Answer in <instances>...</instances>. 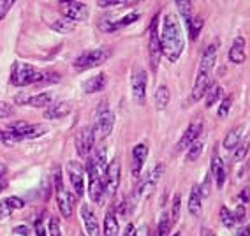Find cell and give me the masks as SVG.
I'll return each instance as SVG.
<instances>
[{
  "mask_svg": "<svg viewBox=\"0 0 250 236\" xmlns=\"http://www.w3.org/2000/svg\"><path fill=\"white\" fill-rule=\"evenodd\" d=\"M159 37H161L162 53L167 57L169 62H176L183 51V34L174 14H166L164 25H162V36Z\"/></svg>",
  "mask_w": 250,
  "mask_h": 236,
  "instance_id": "1",
  "label": "cell"
},
{
  "mask_svg": "<svg viewBox=\"0 0 250 236\" xmlns=\"http://www.w3.org/2000/svg\"><path fill=\"white\" fill-rule=\"evenodd\" d=\"M217 43L210 44L205 49L201 58V64H199V71H197L196 83H194L192 90V101H199L203 95L206 94V88L210 85V72L215 65V60H217Z\"/></svg>",
  "mask_w": 250,
  "mask_h": 236,
  "instance_id": "2",
  "label": "cell"
},
{
  "mask_svg": "<svg viewBox=\"0 0 250 236\" xmlns=\"http://www.w3.org/2000/svg\"><path fill=\"white\" fill-rule=\"evenodd\" d=\"M44 78V72L37 71L36 67H32L30 64L14 62L13 71H11V83L14 86H27L32 85V83H42Z\"/></svg>",
  "mask_w": 250,
  "mask_h": 236,
  "instance_id": "3",
  "label": "cell"
},
{
  "mask_svg": "<svg viewBox=\"0 0 250 236\" xmlns=\"http://www.w3.org/2000/svg\"><path fill=\"white\" fill-rule=\"evenodd\" d=\"M113 125H115V115L109 111L106 101H103V103L99 104L97 113H95V122H94V125H92L94 134L103 139L107 138L113 130Z\"/></svg>",
  "mask_w": 250,
  "mask_h": 236,
  "instance_id": "4",
  "label": "cell"
},
{
  "mask_svg": "<svg viewBox=\"0 0 250 236\" xmlns=\"http://www.w3.org/2000/svg\"><path fill=\"white\" fill-rule=\"evenodd\" d=\"M109 57H111V49L109 48L90 49V51H86V53H83L81 57L76 58L74 67H76V71H86V69H92V67L104 64Z\"/></svg>",
  "mask_w": 250,
  "mask_h": 236,
  "instance_id": "5",
  "label": "cell"
},
{
  "mask_svg": "<svg viewBox=\"0 0 250 236\" xmlns=\"http://www.w3.org/2000/svg\"><path fill=\"white\" fill-rule=\"evenodd\" d=\"M55 189H57V203H58V210L62 217L69 218L72 215V208H74V197L69 191H65L62 182V174H60V170L55 174Z\"/></svg>",
  "mask_w": 250,
  "mask_h": 236,
  "instance_id": "6",
  "label": "cell"
},
{
  "mask_svg": "<svg viewBox=\"0 0 250 236\" xmlns=\"http://www.w3.org/2000/svg\"><path fill=\"white\" fill-rule=\"evenodd\" d=\"M60 13L63 14V18L74 21H83L88 18V5L83 2H60L58 4Z\"/></svg>",
  "mask_w": 250,
  "mask_h": 236,
  "instance_id": "7",
  "label": "cell"
},
{
  "mask_svg": "<svg viewBox=\"0 0 250 236\" xmlns=\"http://www.w3.org/2000/svg\"><path fill=\"white\" fill-rule=\"evenodd\" d=\"M67 173H69V180H71L72 191L78 197H81L85 194V170L83 166L76 161H71L67 164Z\"/></svg>",
  "mask_w": 250,
  "mask_h": 236,
  "instance_id": "8",
  "label": "cell"
},
{
  "mask_svg": "<svg viewBox=\"0 0 250 236\" xmlns=\"http://www.w3.org/2000/svg\"><path fill=\"white\" fill-rule=\"evenodd\" d=\"M157 25V16L152 21V28H150V43H148V53H150V67L152 71L155 72L159 69V62H161V55H162V48H161V37L155 30Z\"/></svg>",
  "mask_w": 250,
  "mask_h": 236,
  "instance_id": "9",
  "label": "cell"
},
{
  "mask_svg": "<svg viewBox=\"0 0 250 236\" xmlns=\"http://www.w3.org/2000/svg\"><path fill=\"white\" fill-rule=\"evenodd\" d=\"M130 85H132V95H134L136 103L143 104L145 97H146V72L143 69H139V67L134 69Z\"/></svg>",
  "mask_w": 250,
  "mask_h": 236,
  "instance_id": "10",
  "label": "cell"
},
{
  "mask_svg": "<svg viewBox=\"0 0 250 236\" xmlns=\"http://www.w3.org/2000/svg\"><path fill=\"white\" fill-rule=\"evenodd\" d=\"M94 143H95V134L92 127H83L76 134V148L81 157L90 155V151L94 148Z\"/></svg>",
  "mask_w": 250,
  "mask_h": 236,
  "instance_id": "11",
  "label": "cell"
},
{
  "mask_svg": "<svg viewBox=\"0 0 250 236\" xmlns=\"http://www.w3.org/2000/svg\"><path fill=\"white\" fill-rule=\"evenodd\" d=\"M201 130H203V122L201 120L192 122V124L188 125V129L183 132L182 138H180L178 145H176V151H183L185 148L190 147L194 141H197V139H199V134H201Z\"/></svg>",
  "mask_w": 250,
  "mask_h": 236,
  "instance_id": "12",
  "label": "cell"
},
{
  "mask_svg": "<svg viewBox=\"0 0 250 236\" xmlns=\"http://www.w3.org/2000/svg\"><path fill=\"white\" fill-rule=\"evenodd\" d=\"M120 170L122 168H120V161H118V159H115V161H111L107 164L106 182H104L107 192H115L116 189H118V185H120Z\"/></svg>",
  "mask_w": 250,
  "mask_h": 236,
  "instance_id": "13",
  "label": "cell"
},
{
  "mask_svg": "<svg viewBox=\"0 0 250 236\" xmlns=\"http://www.w3.org/2000/svg\"><path fill=\"white\" fill-rule=\"evenodd\" d=\"M81 218H83V226H85L88 236H99V220L94 210L88 205L81 206Z\"/></svg>",
  "mask_w": 250,
  "mask_h": 236,
  "instance_id": "14",
  "label": "cell"
},
{
  "mask_svg": "<svg viewBox=\"0 0 250 236\" xmlns=\"http://www.w3.org/2000/svg\"><path fill=\"white\" fill-rule=\"evenodd\" d=\"M148 157V145L146 143H139L132 148V174L139 176L141 170H143V164Z\"/></svg>",
  "mask_w": 250,
  "mask_h": 236,
  "instance_id": "15",
  "label": "cell"
},
{
  "mask_svg": "<svg viewBox=\"0 0 250 236\" xmlns=\"http://www.w3.org/2000/svg\"><path fill=\"white\" fill-rule=\"evenodd\" d=\"M211 174L217 182V187L222 189L224 182H226V166H224L222 159L219 157L217 151H213V155H211Z\"/></svg>",
  "mask_w": 250,
  "mask_h": 236,
  "instance_id": "16",
  "label": "cell"
},
{
  "mask_svg": "<svg viewBox=\"0 0 250 236\" xmlns=\"http://www.w3.org/2000/svg\"><path fill=\"white\" fill-rule=\"evenodd\" d=\"M71 113V104L69 103H57L53 106H48V109L44 111L46 120H60L63 116H67Z\"/></svg>",
  "mask_w": 250,
  "mask_h": 236,
  "instance_id": "17",
  "label": "cell"
},
{
  "mask_svg": "<svg viewBox=\"0 0 250 236\" xmlns=\"http://www.w3.org/2000/svg\"><path fill=\"white\" fill-rule=\"evenodd\" d=\"M245 58H247L245 39H243V37H236L231 46V51H229V60H231L232 64H243Z\"/></svg>",
  "mask_w": 250,
  "mask_h": 236,
  "instance_id": "18",
  "label": "cell"
},
{
  "mask_svg": "<svg viewBox=\"0 0 250 236\" xmlns=\"http://www.w3.org/2000/svg\"><path fill=\"white\" fill-rule=\"evenodd\" d=\"M104 236H118V220H116V205L107 210L104 217Z\"/></svg>",
  "mask_w": 250,
  "mask_h": 236,
  "instance_id": "19",
  "label": "cell"
},
{
  "mask_svg": "<svg viewBox=\"0 0 250 236\" xmlns=\"http://www.w3.org/2000/svg\"><path fill=\"white\" fill-rule=\"evenodd\" d=\"M106 83H107L106 74H104V72H101V74L94 76V78H90L85 85H83V90H85V94H97V92H101V90L106 86Z\"/></svg>",
  "mask_w": 250,
  "mask_h": 236,
  "instance_id": "20",
  "label": "cell"
},
{
  "mask_svg": "<svg viewBox=\"0 0 250 236\" xmlns=\"http://www.w3.org/2000/svg\"><path fill=\"white\" fill-rule=\"evenodd\" d=\"M188 212L194 217H199V214H201V192H199L197 185H194L190 196H188Z\"/></svg>",
  "mask_w": 250,
  "mask_h": 236,
  "instance_id": "21",
  "label": "cell"
},
{
  "mask_svg": "<svg viewBox=\"0 0 250 236\" xmlns=\"http://www.w3.org/2000/svg\"><path fill=\"white\" fill-rule=\"evenodd\" d=\"M241 134H243V125H238V127L229 130V134L224 139V148L226 150H234L241 141Z\"/></svg>",
  "mask_w": 250,
  "mask_h": 236,
  "instance_id": "22",
  "label": "cell"
},
{
  "mask_svg": "<svg viewBox=\"0 0 250 236\" xmlns=\"http://www.w3.org/2000/svg\"><path fill=\"white\" fill-rule=\"evenodd\" d=\"M167 103H169V90L166 85H161L155 90V107L159 111H162V109H166Z\"/></svg>",
  "mask_w": 250,
  "mask_h": 236,
  "instance_id": "23",
  "label": "cell"
},
{
  "mask_svg": "<svg viewBox=\"0 0 250 236\" xmlns=\"http://www.w3.org/2000/svg\"><path fill=\"white\" fill-rule=\"evenodd\" d=\"M88 161L92 162V164H94L95 168H97L99 173H101V171H104L107 168V162H106V148H104V147H99L97 151H95L94 155L90 157Z\"/></svg>",
  "mask_w": 250,
  "mask_h": 236,
  "instance_id": "24",
  "label": "cell"
},
{
  "mask_svg": "<svg viewBox=\"0 0 250 236\" xmlns=\"http://www.w3.org/2000/svg\"><path fill=\"white\" fill-rule=\"evenodd\" d=\"M220 94H222V90L217 83H210L208 88H206V107H211L217 101H219Z\"/></svg>",
  "mask_w": 250,
  "mask_h": 236,
  "instance_id": "25",
  "label": "cell"
},
{
  "mask_svg": "<svg viewBox=\"0 0 250 236\" xmlns=\"http://www.w3.org/2000/svg\"><path fill=\"white\" fill-rule=\"evenodd\" d=\"M51 28L60 32V34H71V32L74 30V23L67 18H60V20L51 21Z\"/></svg>",
  "mask_w": 250,
  "mask_h": 236,
  "instance_id": "26",
  "label": "cell"
},
{
  "mask_svg": "<svg viewBox=\"0 0 250 236\" xmlns=\"http://www.w3.org/2000/svg\"><path fill=\"white\" fill-rule=\"evenodd\" d=\"M49 103H51V94H49V92H42V94L32 95L30 101H28V106L44 107V106H49Z\"/></svg>",
  "mask_w": 250,
  "mask_h": 236,
  "instance_id": "27",
  "label": "cell"
},
{
  "mask_svg": "<svg viewBox=\"0 0 250 236\" xmlns=\"http://www.w3.org/2000/svg\"><path fill=\"white\" fill-rule=\"evenodd\" d=\"M203 139H197V141H194L190 147L187 148V161L188 162H194L199 159V155L203 153Z\"/></svg>",
  "mask_w": 250,
  "mask_h": 236,
  "instance_id": "28",
  "label": "cell"
},
{
  "mask_svg": "<svg viewBox=\"0 0 250 236\" xmlns=\"http://www.w3.org/2000/svg\"><path fill=\"white\" fill-rule=\"evenodd\" d=\"M176 7H178L182 18L185 20V23H188L192 20V4L188 0H176Z\"/></svg>",
  "mask_w": 250,
  "mask_h": 236,
  "instance_id": "29",
  "label": "cell"
},
{
  "mask_svg": "<svg viewBox=\"0 0 250 236\" xmlns=\"http://www.w3.org/2000/svg\"><path fill=\"white\" fill-rule=\"evenodd\" d=\"M180 210H182V194H174L173 197V205H171V215H169V220H171V226H173L180 217Z\"/></svg>",
  "mask_w": 250,
  "mask_h": 236,
  "instance_id": "30",
  "label": "cell"
},
{
  "mask_svg": "<svg viewBox=\"0 0 250 236\" xmlns=\"http://www.w3.org/2000/svg\"><path fill=\"white\" fill-rule=\"evenodd\" d=\"M138 18H139V14L138 13H132V14H129V16H124L120 21H113L111 25L106 28V30H118V28L125 27V25H130V23H134Z\"/></svg>",
  "mask_w": 250,
  "mask_h": 236,
  "instance_id": "31",
  "label": "cell"
},
{
  "mask_svg": "<svg viewBox=\"0 0 250 236\" xmlns=\"http://www.w3.org/2000/svg\"><path fill=\"white\" fill-rule=\"evenodd\" d=\"M187 27H188V36H190V39L196 41L197 36H199V32H201V28H203V20L201 18H192L187 23Z\"/></svg>",
  "mask_w": 250,
  "mask_h": 236,
  "instance_id": "32",
  "label": "cell"
},
{
  "mask_svg": "<svg viewBox=\"0 0 250 236\" xmlns=\"http://www.w3.org/2000/svg\"><path fill=\"white\" fill-rule=\"evenodd\" d=\"M249 147H250V139H245V141L241 143V145H238L236 148H234V155H232V161L234 162H240L245 159L247 151H249Z\"/></svg>",
  "mask_w": 250,
  "mask_h": 236,
  "instance_id": "33",
  "label": "cell"
},
{
  "mask_svg": "<svg viewBox=\"0 0 250 236\" xmlns=\"http://www.w3.org/2000/svg\"><path fill=\"white\" fill-rule=\"evenodd\" d=\"M220 220H222V224L226 227H232L236 224L234 215H232L231 210H228V206H222V208H220Z\"/></svg>",
  "mask_w": 250,
  "mask_h": 236,
  "instance_id": "34",
  "label": "cell"
},
{
  "mask_svg": "<svg viewBox=\"0 0 250 236\" xmlns=\"http://www.w3.org/2000/svg\"><path fill=\"white\" fill-rule=\"evenodd\" d=\"M162 173H164V164H157L155 168L152 170V173H150L146 176V182L153 187V185H155V183L159 182V180H161Z\"/></svg>",
  "mask_w": 250,
  "mask_h": 236,
  "instance_id": "35",
  "label": "cell"
},
{
  "mask_svg": "<svg viewBox=\"0 0 250 236\" xmlns=\"http://www.w3.org/2000/svg\"><path fill=\"white\" fill-rule=\"evenodd\" d=\"M171 229V220H169V215L164 214L161 217V222H159V227H157V236H166L169 233Z\"/></svg>",
  "mask_w": 250,
  "mask_h": 236,
  "instance_id": "36",
  "label": "cell"
},
{
  "mask_svg": "<svg viewBox=\"0 0 250 236\" xmlns=\"http://www.w3.org/2000/svg\"><path fill=\"white\" fill-rule=\"evenodd\" d=\"M14 113H16L14 106H11L9 103H4V101H0V120L11 118V116H14Z\"/></svg>",
  "mask_w": 250,
  "mask_h": 236,
  "instance_id": "37",
  "label": "cell"
},
{
  "mask_svg": "<svg viewBox=\"0 0 250 236\" xmlns=\"http://www.w3.org/2000/svg\"><path fill=\"white\" fill-rule=\"evenodd\" d=\"M231 106H232V97L229 95V97L224 99L222 104H220V107H219V118H226V116L229 115V111H231Z\"/></svg>",
  "mask_w": 250,
  "mask_h": 236,
  "instance_id": "38",
  "label": "cell"
},
{
  "mask_svg": "<svg viewBox=\"0 0 250 236\" xmlns=\"http://www.w3.org/2000/svg\"><path fill=\"white\" fill-rule=\"evenodd\" d=\"M13 212H14V210L11 208V205L5 199L0 203V220H4V218L11 217V214H13Z\"/></svg>",
  "mask_w": 250,
  "mask_h": 236,
  "instance_id": "39",
  "label": "cell"
},
{
  "mask_svg": "<svg viewBox=\"0 0 250 236\" xmlns=\"http://www.w3.org/2000/svg\"><path fill=\"white\" fill-rule=\"evenodd\" d=\"M7 203L11 205V208L13 210H21L23 206H25V203H23V199L21 197H16V196H11V197H7Z\"/></svg>",
  "mask_w": 250,
  "mask_h": 236,
  "instance_id": "40",
  "label": "cell"
},
{
  "mask_svg": "<svg viewBox=\"0 0 250 236\" xmlns=\"http://www.w3.org/2000/svg\"><path fill=\"white\" fill-rule=\"evenodd\" d=\"M49 233H51V236H62V233H60V224H58V220L55 217L49 220Z\"/></svg>",
  "mask_w": 250,
  "mask_h": 236,
  "instance_id": "41",
  "label": "cell"
},
{
  "mask_svg": "<svg viewBox=\"0 0 250 236\" xmlns=\"http://www.w3.org/2000/svg\"><path fill=\"white\" fill-rule=\"evenodd\" d=\"M13 0H5V2H0V20L4 18L5 14L9 13V9L13 7Z\"/></svg>",
  "mask_w": 250,
  "mask_h": 236,
  "instance_id": "42",
  "label": "cell"
},
{
  "mask_svg": "<svg viewBox=\"0 0 250 236\" xmlns=\"http://www.w3.org/2000/svg\"><path fill=\"white\" fill-rule=\"evenodd\" d=\"M122 4H125V2H120V0H99L97 2L99 7H116Z\"/></svg>",
  "mask_w": 250,
  "mask_h": 236,
  "instance_id": "43",
  "label": "cell"
},
{
  "mask_svg": "<svg viewBox=\"0 0 250 236\" xmlns=\"http://www.w3.org/2000/svg\"><path fill=\"white\" fill-rule=\"evenodd\" d=\"M28 101H30V95L27 94H18L14 97V103L18 104V106H25V104H28Z\"/></svg>",
  "mask_w": 250,
  "mask_h": 236,
  "instance_id": "44",
  "label": "cell"
},
{
  "mask_svg": "<svg viewBox=\"0 0 250 236\" xmlns=\"http://www.w3.org/2000/svg\"><path fill=\"white\" fill-rule=\"evenodd\" d=\"M232 215H234V220H243V217H245V206L243 205H240L236 208V212H232Z\"/></svg>",
  "mask_w": 250,
  "mask_h": 236,
  "instance_id": "45",
  "label": "cell"
},
{
  "mask_svg": "<svg viewBox=\"0 0 250 236\" xmlns=\"http://www.w3.org/2000/svg\"><path fill=\"white\" fill-rule=\"evenodd\" d=\"M36 235L37 236H46V231H44V227H42V220H41V218H37L36 220Z\"/></svg>",
  "mask_w": 250,
  "mask_h": 236,
  "instance_id": "46",
  "label": "cell"
},
{
  "mask_svg": "<svg viewBox=\"0 0 250 236\" xmlns=\"http://www.w3.org/2000/svg\"><path fill=\"white\" fill-rule=\"evenodd\" d=\"M240 197H241V201H243V203H250V187L243 189V191H241V194H240Z\"/></svg>",
  "mask_w": 250,
  "mask_h": 236,
  "instance_id": "47",
  "label": "cell"
},
{
  "mask_svg": "<svg viewBox=\"0 0 250 236\" xmlns=\"http://www.w3.org/2000/svg\"><path fill=\"white\" fill-rule=\"evenodd\" d=\"M14 233H18V235H21V236H27V235H30V229H28L27 226H18V227H14Z\"/></svg>",
  "mask_w": 250,
  "mask_h": 236,
  "instance_id": "48",
  "label": "cell"
},
{
  "mask_svg": "<svg viewBox=\"0 0 250 236\" xmlns=\"http://www.w3.org/2000/svg\"><path fill=\"white\" fill-rule=\"evenodd\" d=\"M5 187H7V176L4 174V171H0V194Z\"/></svg>",
  "mask_w": 250,
  "mask_h": 236,
  "instance_id": "49",
  "label": "cell"
},
{
  "mask_svg": "<svg viewBox=\"0 0 250 236\" xmlns=\"http://www.w3.org/2000/svg\"><path fill=\"white\" fill-rule=\"evenodd\" d=\"M234 236H250V224L245 227H241V229H238V231L234 233Z\"/></svg>",
  "mask_w": 250,
  "mask_h": 236,
  "instance_id": "50",
  "label": "cell"
},
{
  "mask_svg": "<svg viewBox=\"0 0 250 236\" xmlns=\"http://www.w3.org/2000/svg\"><path fill=\"white\" fill-rule=\"evenodd\" d=\"M134 233H136L134 226H132V224H127V227H125L124 236H134Z\"/></svg>",
  "mask_w": 250,
  "mask_h": 236,
  "instance_id": "51",
  "label": "cell"
},
{
  "mask_svg": "<svg viewBox=\"0 0 250 236\" xmlns=\"http://www.w3.org/2000/svg\"><path fill=\"white\" fill-rule=\"evenodd\" d=\"M148 235V227L146 226H141L138 231L134 233V236H146Z\"/></svg>",
  "mask_w": 250,
  "mask_h": 236,
  "instance_id": "52",
  "label": "cell"
},
{
  "mask_svg": "<svg viewBox=\"0 0 250 236\" xmlns=\"http://www.w3.org/2000/svg\"><path fill=\"white\" fill-rule=\"evenodd\" d=\"M173 236H180V235H178V233H176V235H173Z\"/></svg>",
  "mask_w": 250,
  "mask_h": 236,
  "instance_id": "53",
  "label": "cell"
}]
</instances>
